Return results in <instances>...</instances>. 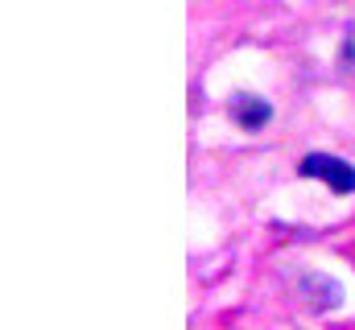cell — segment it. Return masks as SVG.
Returning <instances> with one entry per match:
<instances>
[{
  "label": "cell",
  "mask_w": 355,
  "mask_h": 330,
  "mask_svg": "<svg viewBox=\"0 0 355 330\" xmlns=\"http://www.w3.org/2000/svg\"><path fill=\"white\" fill-rule=\"evenodd\" d=\"M306 177H322L335 194H352L355 190V169L343 157H331V153H310V157H302L297 165Z\"/></svg>",
  "instance_id": "6da1fadb"
},
{
  "label": "cell",
  "mask_w": 355,
  "mask_h": 330,
  "mask_svg": "<svg viewBox=\"0 0 355 330\" xmlns=\"http://www.w3.org/2000/svg\"><path fill=\"white\" fill-rule=\"evenodd\" d=\"M232 116H236V124H244V128H261L268 124V103L265 99H257V95H236L232 99Z\"/></svg>",
  "instance_id": "7a4b0ae2"
}]
</instances>
